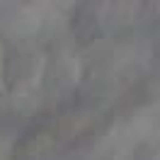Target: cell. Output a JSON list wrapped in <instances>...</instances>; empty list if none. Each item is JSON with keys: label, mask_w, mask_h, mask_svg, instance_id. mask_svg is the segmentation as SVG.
<instances>
[{"label": "cell", "mask_w": 160, "mask_h": 160, "mask_svg": "<svg viewBox=\"0 0 160 160\" xmlns=\"http://www.w3.org/2000/svg\"><path fill=\"white\" fill-rule=\"evenodd\" d=\"M39 32V15L27 5H12L0 12V41L2 44H20L34 41Z\"/></svg>", "instance_id": "cell-5"}, {"label": "cell", "mask_w": 160, "mask_h": 160, "mask_svg": "<svg viewBox=\"0 0 160 160\" xmlns=\"http://www.w3.org/2000/svg\"><path fill=\"white\" fill-rule=\"evenodd\" d=\"M2 56H5V44L0 41V102L8 97V92H5V85H2Z\"/></svg>", "instance_id": "cell-7"}, {"label": "cell", "mask_w": 160, "mask_h": 160, "mask_svg": "<svg viewBox=\"0 0 160 160\" xmlns=\"http://www.w3.org/2000/svg\"><path fill=\"white\" fill-rule=\"evenodd\" d=\"M131 160H160V131H150L148 136L133 146Z\"/></svg>", "instance_id": "cell-6"}, {"label": "cell", "mask_w": 160, "mask_h": 160, "mask_svg": "<svg viewBox=\"0 0 160 160\" xmlns=\"http://www.w3.org/2000/svg\"><path fill=\"white\" fill-rule=\"evenodd\" d=\"M82 75H85V68H82L78 56L53 53V56H49V63H46V70H44L41 92H46L49 97L73 100V95H78L80 90Z\"/></svg>", "instance_id": "cell-3"}, {"label": "cell", "mask_w": 160, "mask_h": 160, "mask_svg": "<svg viewBox=\"0 0 160 160\" xmlns=\"http://www.w3.org/2000/svg\"><path fill=\"white\" fill-rule=\"evenodd\" d=\"M107 2H78L70 15V34L80 49L95 46L107 37Z\"/></svg>", "instance_id": "cell-4"}, {"label": "cell", "mask_w": 160, "mask_h": 160, "mask_svg": "<svg viewBox=\"0 0 160 160\" xmlns=\"http://www.w3.org/2000/svg\"><path fill=\"white\" fill-rule=\"evenodd\" d=\"M58 146L61 141L51 124V117H41L20 131L12 143L10 160H51Z\"/></svg>", "instance_id": "cell-2"}, {"label": "cell", "mask_w": 160, "mask_h": 160, "mask_svg": "<svg viewBox=\"0 0 160 160\" xmlns=\"http://www.w3.org/2000/svg\"><path fill=\"white\" fill-rule=\"evenodd\" d=\"M49 63V53L39 41H20L5 44L2 56V85L12 100H29L41 92L44 70Z\"/></svg>", "instance_id": "cell-1"}]
</instances>
